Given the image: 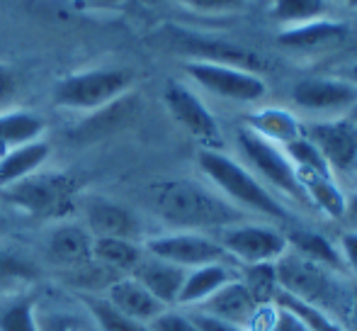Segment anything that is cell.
<instances>
[{"label": "cell", "mask_w": 357, "mask_h": 331, "mask_svg": "<svg viewBox=\"0 0 357 331\" xmlns=\"http://www.w3.org/2000/svg\"><path fill=\"white\" fill-rule=\"evenodd\" d=\"M149 207L173 232L214 234L229 224L253 219L231 205L212 185L192 178H170L153 183L146 193Z\"/></svg>", "instance_id": "cell-1"}, {"label": "cell", "mask_w": 357, "mask_h": 331, "mask_svg": "<svg viewBox=\"0 0 357 331\" xmlns=\"http://www.w3.org/2000/svg\"><path fill=\"white\" fill-rule=\"evenodd\" d=\"M197 166L209 185L221 193L231 205L245 212L253 219L291 227L296 219L294 209L280 200L258 175L245 168L238 159L226 154L224 149H199Z\"/></svg>", "instance_id": "cell-2"}, {"label": "cell", "mask_w": 357, "mask_h": 331, "mask_svg": "<svg viewBox=\"0 0 357 331\" xmlns=\"http://www.w3.org/2000/svg\"><path fill=\"white\" fill-rule=\"evenodd\" d=\"M275 275H278L280 290L309 304H316L343 324L350 288H353V278L345 270L311 260L296 251L287 249V253L275 263Z\"/></svg>", "instance_id": "cell-3"}, {"label": "cell", "mask_w": 357, "mask_h": 331, "mask_svg": "<svg viewBox=\"0 0 357 331\" xmlns=\"http://www.w3.org/2000/svg\"><path fill=\"white\" fill-rule=\"evenodd\" d=\"M236 149H238V161L250 168L280 200H284L291 209H311L306 203L304 188L299 183L294 163L289 161L287 152L280 144H273L268 139H263L260 134H255L253 129L243 127L236 129L234 134Z\"/></svg>", "instance_id": "cell-4"}, {"label": "cell", "mask_w": 357, "mask_h": 331, "mask_svg": "<svg viewBox=\"0 0 357 331\" xmlns=\"http://www.w3.org/2000/svg\"><path fill=\"white\" fill-rule=\"evenodd\" d=\"M304 137L321 154L335 183L348 195L357 190V122L348 115L304 119Z\"/></svg>", "instance_id": "cell-5"}, {"label": "cell", "mask_w": 357, "mask_h": 331, "mask_svg": "<svg viewBox=\"0 0 357 331\" xmlns=\"http://www.w3.org/2000/svg\"><path fill=\"white\" fill-rule=\"evenodd\" d=\"M212 237L221 244L231 260L241 268L245 265H273L287 253L289 242L280 224L263 219H243L214 232Z\"/></svg>", "instance_id": "cell-6"}, {"label": "cell", "mask_w": 357, "mask_h": 331, "mask_svg": "<svg viewBox=\"0 0 357 331\" xmlns=\"http://www.w3.org/2000/svg\"><path fill=\"white\" fill-rule=\"evenodd\" d=\"M129 88H132V73L127 68H90V71L71 73L54 85V103L66 110L95 112L129 93Z\"/></svg>", "instance_id": "cell-7"}, {"label": "cell", "mask_w": 357, "mask_h": 331, "mask_svg": "<svg viewBox=\"0 0 357 331\" xmlns=\"http://www.w3.org/2000/svg\"><path fill=\"white\" fill-rule=\"evenodd\" d=\"M75 183L63 173H37L3 188V198L10 205L34 217H63L73 207Z\"/></svg>", "instance_id": "cell-8"}, {"label": "cell", "mask_w": 357, "mask_h": 331, "mask_svg": "<svg viewBox=\"0 0 357 331\" xmlns=\"http://www.w3.org/2000/svg\"><path fill=\"white\" fill-rule=\"evenodd\" d=\"M185 73L204 93L226 103L258 105L260 100L268 98V81L263 73L209 61H185Z\"/></svg>", "instance_id": "cell-9"}, {"label": "cell", "mask_w": 357, "mask_h": 331, "mask_svg": "<svg viewBox=\"0 0 357 331\" xmlns=\"http://www.w3.org/2000/svg\"><path fill=\"white\" fill-rule=\"evenodd\" d=\"M168 44L188 57V61H209V64H224V66L245 68V71L263 73L268 68V59L260 57L255 49L245 47V44L231 42V39L207 37V34L190 32L183 27H170L168 29Z\"/></svg>", "instance_id": "cell-10"}, {"label": "cell", "mask_w": 357, "mask_h": 331, "mask_svg": "<svg viewBox=\"0 0 357 331\" xmlns=\"http://www.w3.org/2000/svg\"><path fill=\"white\" fill-rule=\"evenodd\" d=\"M289 103L309 119L348 115L357 103V85L343 76H304L291 83Z\"/></svg>", "instance_id": "cell-11"}, {"label": "cell", "mask_w": 357, "mask_h": 331, "mask_svg": "<svg viewBox=\"0 0 357 331\" xmlns=\"http://www.w3.org/2000/svg\"><path fill=\"white\" fill-rule=\"evenodd\" d=\"M163 100L175 122L199 142V149H224V132L214 112L190 85L170 81L163 90Z\"/></svg>", "instance_id": "cell-12"}, {"label": "cell", "mask_w": 357, "mask_h": 331, "mask_svg": "<svg viewBox=\"0 0 357 331\" xmlns=\"http://www.w3.org/2000/svg\"><path fill=\"white\" fill-rule=\"evenodd\" d=\"M144 249L146 253L168 260V263H175L185 270L199 268V265H207V263H219V260H231L212 234H202V232L160 234V237L149 239Z\"/></svg>", "instance_id": "cell-13"}, {"label": "cell", "mask_w": 357, "mask_h": 331, "mask_svg": "<svg viewBox=\"0 0 357 331\" xmlns=\"http://www.w3.org/2000/svg\"><path fill=\"white\" fill-rule=\"evenodd\" d=\"M350 24L340 22V20L321 17L314 22L296 24V27H287L278 34V44L291 57L301 59H314L326 57L338 49H343L350 42Z\"/></svg>", "instance_id": "cell-14"}, {"label": "cell", "mask_w": 357, "mask_h": 331, "mask_svg": "<svg viewBox=\"0 0 357 331\" xmlns=\"http://www.w3.org/2000/svg\"><path fill=\"white\" fill-rule=\"evenodd\" d=\"M85 229L93 239H127L139 242L144 234L142 219L127 205L107 198H90L85 203Z\"/></svg>", "instance_id": "cell-15"}, {"label": "cell", "mask_w": 357, "mask_h": 331, "mask_svg": "<svg viewBox=\"0 0 357 331\" xmlns=\"http://www.w3.org/2000/svg\"><path fill=\"white\" fill-rule=\"evenodd\" d=\"M260 307H263V304H258V300L253 297L248 285L243 283V278H236V280H231V283H226L221 290H216L212 297L204 300L202 304H197L195 312H202V314H209V317L224 319V322L250 329V324H253Z\"/></svg>", "instance_id": "cell-16"}, {"label": "cell", "mask_w": 357, "mask_h": 331, "mask_svg": "<svg viewBox=\"0 0 357 331\" xmlns=\"http://www.w3.org/2000/svg\"><path fill=\"white\" fill-rule=\"evenodd\" d=\"M299 183L304 188L306 203L324 217L340 222L348 212V193L333 180L326 168H296Z\"/></svg>", "instance_id": "cell-17"}, {"label": "cell", "mask_w": 357, "mask_h": 331, "mask_svg": "<svg viewBox=\"0 0 357 331\" xmlns=\"http://www.w3.org/2000/svg\"><path fill=\"white\" fill-rule=\"evenodd\" d=\"M185 275H188V270L180 268V265L146 253L142 263L134 268L132 278H137L160 304L178 307V297H180V290H183Z\"/></svg>", "instance_id": "cell-18"}, {"label": "cell", "mask_w": 357, "mask_h": 331, "mask_svg": "<svg viewBox=\"0 0 357 331\" xmlns=\"http://www.w3.org/2000/svg\"><path fill=\"white\" fill-rule=\"evenodd\" d=\"M236 278H241V265H236L234 260H219V263H207L188 270L178 297V307L195 309L204 300L212 297L216 290H221Z\"/></svg>", "instance_id": "cell-19"}, {"label": "cell", "mask_w": 357, "mask_h": 331, "mask_svg": "<svg viewBox=\"0 0 357 331\" xmlns=\"http://www.w3.org/2000/svg\"><path fill=\"white\" fill-rule=\"evenodd\" d=\"M105 300H107L119 314H124V317H129V319H137V322H144V324H151L163 309H168L165 304H160L137 278H132V275H119L117 280H112Z\"/></svg>", "instance_id": "cell-20"}, {"label": "cell", "mask_w": 357, "mask_h": 331, "mask_svg": "<svg viewBox=\"0 0 357 331\" xmlns=\"http://www.w3.org/2000/svg\"><path fill=\"white\" fill-rule=\"evenodd\" d=\"M47 253L61 268H88L93 263V234L80 224H59L49 234Z\"/></svg>", "instance_id": "cell-21"}, {"label": "cell", "mask_w": 357, "mask_h": 331, "mask_svg": "<svg viewBox=\"0 0 357 331\" xmlns=\"http://www.w3.org/2000/svg\"><path fill=\"white\" fill-rule=\"evenodd\" d=\"M245 127L253 129L263 139L280 147L296 142L304 134V119L289 108H280V105H263L255 108L253 112L245 117Z\"/></svg>", "instance_id": "cell-22"}, {"label": "cell", "mask_w": 357, "mask_h": 331, "mask_svg": "<svg viewBox=\"0 0 357 331\" xmlns=\"http://www.w3.org/2000/svg\"><path fill=\"white\" fill-rule=\"evenodd\" d=\"M134 110H137V103L129 93H124L122 98H117L114 103L105 105V108L95 110L90 115V119H85L83 124H78V129L71 132V139L75 142H95V139L105 137V134L114 132L122 124H127L132 119Z\"/></svg>", "instance_id": "cell-23"}, {"label": "cell", "mask_w": 357, "mask_h": 331, "mask_svg": "<svg viewBox=\"0 0 357 331\" xmlns=\"http://www.w3.org/2000/svg\"><path fill=\"white\" fill-rule=\"evenodd\" d=\"M49 154H52V147H49L47 142H42V139L5 152L3 156H0V190L17 183V180L27 178V175L37 173V170L47 163Z\"/></svg>", "instance_id": "cell-24"}, {"label": "cell", "mask_w": 357, "mask_h": 331, "mask_svg": "<svg viewBox=\"0 0 357 331\" xmlns=\"http://www.w3.org/2000/svg\"><path fill=\"white\" fill-rule=\"evenodd\" d=\"M146 249L139 242L127 239H93V260L119 275H132L142 263Z\"/></svg>", "instance_id": "cell-25"}, {"label": "cell", "mask_w": 357, "mask_h": 331, "mask_svg": "<svg viewBox=\"0 0 357 331\" xmlns=\"http://www.w3.org/2000/svg\"><path fill=\"white\" fill-rule=\"evenodd\" d=\"M44 132V119L24 110L0 115V156L10 149L37 142Z\"/></svg>", "instance_id": "cell-26"}, {"label": "cell", "mask_w": 357, "mask_h": 331, "mask_svg": "<svg viewBox=\"0 0 357 331\" xmlns=\"http://www.w3.org/2000/svg\"><path fill=\"white\" fill-rule=\"evenodd\" d=\"M273 302L280 304V307H284L287 312L294 314V317L306 327V331H348L338 319L331 317V314L324 312L321 307L304 302V300L294 297V295L284 293V290H280V288H278V293H275Z\"/></svg>", "instance_id": "cell-27"}, {"label": "cell", "mask_w": 357, "mask_h": 331, "mask_svg": "<svg viewBox=\"0 0 357 331\" xmlns=\"http://www.w3.org/2000/svg\"><path fill=\"white\" fill-rule=\"evenodd\" d=\"M270 17L282 29L328 17V0H273Z\"/></svg>", "instance_id": "cell-28"}, {"label": "cell", "mask_w": 357, "mask_h": 331, "mask_svg": "<svg viewBox=\"0 0 357 331\" xmlns=\"http://www.w3.org/2000/svg\"><path fill=\"white\" fill-rule=\"evenodd\" d=\"M0 331H39V314L29 295L0 297Z\"/></svg>", "instance_id": "cell-29"}, {"label": "cell", "mask_w": 357, "mask_h": 331, "mask_svg": "<svg viewBox=\"0 0 357 331\" xmlns=\"http://www.w3.org/2000/svg\"><path fill=\"white\" fill-rule=\"evenodd\" d=\"M83 304L100 331H151L149 324L119 314L105 297H83Z\"/></svg>", "instance_id": "cell-30"}, {"label": "cell", "mask_w": 357, "mask_h": 331, "mask_svg": "<svg viewBox=\"0 0 357 331\" xmlns=\"http://www.w3.org/2000/svg\"><path fill=\"white\" fill-rule=\"evenodd\" d=\"M37 278V268L29 258L17 251L0 247V288L13 283H29Z\"/></svg>", "instance_id": "cell-31"}, {"label": "cell", "mask_w": 357, "mask_h": 331, "mask_svg": "<svg viewBox=\"0 0 357 331\" xmlns=\"http://www.w3.org/2000/svg\"><path fill=\"white\" fill-rule=\"evenodd\" d=\"M149 327H151V331H199L192 319V314L180 312V309H175V307L163 309Z\"/></svg>", "instance_id": "cell-32"}, {"label": "cell", "mask_w": 357, "mask_h": 331, "mask_svg": "<svg viewBox=\"0 0 357 331\" xmlns=\"http://www.w3.org/2000/svg\"><path fill=\"white\" fill-rule=\"evenodd\" d=\"M340 260H343V270L357 283V227L343 229L335 239Z\"/></svg>", "instance_id": "cell-33"}, {"label": "cell", "mask_w": 357, "mask_h": 331, "mask_svg": "<svg viewBox=\"0 0 357 331\" xmlns=\"http://www.w3.org/2000/svg\"><path fill=\"white\" fill-rule=\"evenodd\" d=\"M39 331H90L71 312H47L39 317Z\"/></svg>", "instance_id": "cell-34"}, {"label": "cell", "mask_w": 357, "mask_h": 331, "mask_svg": "<svg viewBox=\"0 0 357 331\" xmlns=\"http://www.w3.org/2000/svg\"><path fill=\"white\" fill-rule=\"evenodd\" d=\"M180 3L197 10V13H229V10L241 8L250 0H180Z\"/></svg>", "instance_id": "cell-35"}, {"label": "cell", "mask_w": 357, "mask_h": 331, "mask_svg": "<svg viewBox=\"0 0 357 331\" xmlns=\"http://www.w3.org/2000/svg\"><path fill=\"white\" fill-rule=\"evenodd\" d=\"M195 319V324H197L199 331H248L243 327H238V324H231V322H224V319H216V317H209V314H202V312H190Z\"/></svg>", "instance_id": "cell-36"}, {"label": "cell", "mask_w": 357, "mask_h": 331, "mask_svg": "<svg viewBox=\"0 0 357 331\" xmlns=\"http://www.w3.org/2000/svg\"><path fill=\"white\" fill-rule=\"evenodd\" d=\"M343 324L348 331H357V283L355 280H353V288H350V300H348V309H345Z\"/></svg>", "instance_id": "cell-37"}, {"label": "cell", "mask_w": 357, "mask_h": 331, "mask_svg": "<svg viewBox=\"0 0 357 331\" xmlns=\"http://www.w3.org/2000/svg\"><path fill=\"white\" fill-rule=\"evenodd\" d=\"M15 90V76L8 66H0V108H3L5 100L13 95Z\"/></svg>", "instance_id": "cell-38"}, {"label": "cell", "mask_w": 357, "mask_h": 331, "mask_svg": "<svg viewBox=\"0 0 357 331\" xmlns=\"http://www.w3.org/2000/svg\"><path fill=\"white\" fill-rule=\"evenodd\" d=\"M338 76H343L345 81L357 85V59H355V61H350V64H345V66L338 71Z\"/></svg>", "instance_id": "cell-39"}, {"label": "cell", "mask_w": 357, "mask_h": 331, "mask_svg": "<svg viewBox=\"0 0 357 331\" xmlns=\"http://www.w3.org/2000/svg\"><path fill=\"white\" fill-rule=\"evenodd\" d=\"M345 219H353L357 222V190L348 195V212H345Z\"/></svg>", "instance_id": "cell-40"}, {"label": "cell", "mask_w": 357, "mask_h": 331, "mask_svg": "<svg viewBox=\"0 0 357 331\" xmlns=\"http://www.w3.org/2000/svg\"><path fill=\"white\" fill-rule=\"evenodd\" d=\"M331 3V0H328ZM333 3H340V5H348V8H357V0H333Z\"/></svg>", "instance_id": "cell-41"}, {"label": "cell", "mask_w": 357, "mask_h": 331, "mask_svg": "<svg viewBox=\"0 0 357 331\" xmlns=\"http://www.w3.org/2000/svg\"><path fill=\"white\" fill-rule=\"evenodd\" d=\"M348 117L353 119V122H357V103L353 105V108H350V112H348Z\"/></svg>", "instance_id": "cell-42"}, {"label": "cell", "mask_w": 357, "mask_h": 331, "mask_svg": "<svg viewBox=\"0 0 357 331\" xmlns=\"http://www.w3.org/2000/svg\"><path fill=\"white\" fill-rule=\"evenodd\" d=\"M5 229H8V219H5L3 214H0V234H3Z\"/></svg>", "instance_id": "cell-43"}, {"label": "cell", "mask_w": 357, "mask_h": 331, "mask_svg": "<svg viewBox=\"0 0 357 331\" xmlns=\"http://www.w3.org/2000/svg\"><path fill=\"white\" fill-rule=\"evenodd\" d=\"M0 297H3V288H0Z\"/></svg>", "instance_id": "cell-44"}]
</instances>
